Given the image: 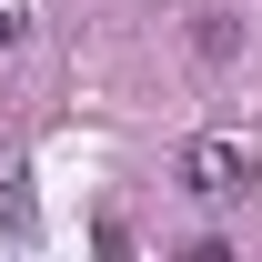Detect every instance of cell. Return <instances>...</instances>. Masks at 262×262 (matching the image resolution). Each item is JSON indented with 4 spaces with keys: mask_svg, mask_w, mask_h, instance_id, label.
<instances>
[{
    "mask_svg": "<svg viewBox=\"0 0 262 262\" xmlns=\"http://www.w3.org/2000/svg\"><path fill=\"white\" fill-rule=\"evenodd\" d=\"M182 182H192L202 202H242V182H252V151H242V141H222V131H202L192 151H182Z\"/></svg>",
    "mask_w": 262,
    "mask_h": 262,
    "instance_id": "obj_1",
    "label": "cell"
},
{
    "mask_svg": "<svg viewBox=\"0 0 262 262\" xmlns=\"http://www.w3.org/2000/svg\"><path fill=\"white\" fill-rule=\"evenodd\" d=\"M192 51H202V61H232V51H242V31H232V10H202Z\"/></svg>",
    "mask_w": 262,
    "mask_h": 262,
    "instance_id": "obj_2",
    "label": "cell"
},
{
    "mask_svg": "<svg viewBox=\"0 0 262 262\" xmlns=\"http://www.w3.org/2000/svg\"><path fill=\"white\" fill-rule=\"evenodd\" d=\"M20 31H31V10H20V0H0V51H10Z\"/></svg>",
    "mask_w": 262,
    "mask_h": 262,
    "instance_id": "obj_3",
    "label": "cell"
}]
</instances>
